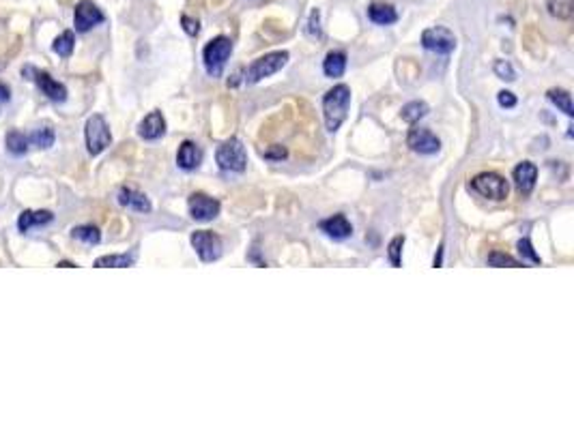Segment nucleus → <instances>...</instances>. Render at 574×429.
<instances>
[{"label": "nucleus", "mask_w": 574, "mask_h": 429, "mask_svg": "<svg viewBox=\"0 0 574 429\" xmlns=\"http://www.w3.org/2000/svg\"><path fill=\"white\" fill-rule=\"evenodd\" d=\"M200 161H202V150L196 142L192 140H185L181 146H179V152H177V164L181 170L185 172H192L200 166Z\"/></svg>", "instance_id": "obj_15"}, {"label": "nucleus", "mask_w": 574, "mask_h": 429, "mask_svg": "<svg viewBox=\"0 0 574 429\" xmlns=\"http://www.w3.org/2000/svg\"><path fill=\"white\" fill-rule=\"evenodd\" d=\"M319 226L334 241H344L353 234V226L344 214H334V217H329V219H323Z\"/></svg>", "instance_id": "obj_16"}, {"label": "nucleus", "mask_w": 574, "mask_h": 429, "mask_svg": "<svg viewBox=\"0 0 574 429\" xmlns=\"http://www.w3.org/2000/svg\"><path fill=\"white\" fill-rule=\"evenodd\" d=\"M24 71L33 73V78H30V80H35V82H37V86L41 88V92H43L47 99H52V101H59V103L67 99V88H65L61 82L52 80V75H47L45 71L30 69V67H26Z\"/></svg>", "instance_id": "obj_12"}, {"label": "nucleus", "mask_w": 574, "mask_h": 429, "mask_svg": "<svg viewBox=\"0 0 574 429\" xmlns=\"http://www.w3.org/2000/svg\"><path fill=\"white\" fill-rule=\"evenodd\" d=\"M518 253L523 255V258H529L534 264H540V255L534 251V245H532L529 238H520V241H518Z\"/></svg>", "instance_id": "obj_33"}, {"label": "nucleus", "mask_w": 574, "mask_h": 429, "mask_svg": "<svg viewBox=\"0 0 574 429\" xmlns=\"http://www.w3.org/2000/svg\"><path fill=\"white\" fill-rule=\"evenodd\" d=\"M74 47H76V35L71 32V30H63L57 39H54V43H52V49H54L59 56H63V59H69L71 54H74Z\"/></svg>", "instance_id": "obj_23"}, {"label": "nucleus", "mask_w": 574, "mask_h": 429, "mask_svg": "<svg viewBox=\"0 0 574 429\" xmlns=\"http://www.w3.org/2000/svg\"><path fill=\"white\" fill-rule=\"evenodd\" d=\"M59 268H78V266H76L74 262H61V264H59Z\"/></svg>", "instance_id": "obj_39"}, {"label": "nucleus", "mask_w": 574, "mask_h": 429, "mask_svg": "<svg viewBox=\"0 0 574 429\" xmlns=\"http://www.w3.org/2000/svg\"><path fill=\"white\" fill-rule=\"evenodd\" d=\"M233 54V41L228 37H216L209 41L202 49V63L204 69L211 78H220L224 73V67Z\"/></svg>", "instance_id": "obj_2"}, {"label": "nucleus", "mask_w": 574, "mask_h": 429, "mask_svg": "<svg viewBox=\"0 0 574 429\" xmlns=\"http://www.w3.org/2000/svg\"><path fill=\"white\" fill-rule=\"evenodd\" d=\"M192 247L202 262H216L222 255V238L209 230H196L192 234Z\"/></svg>", "instance_id": "obj_7"}, {"label": "nucleus", "mask_w": 574, "mask_h": 429, "mask_svg": "<svg viewBox=\"0 0 574 429\" xmlns=\"http://www.w3.org/2000/svg\"><path fill=\"white\" fill-rule=\"evenodd\" d=\"M216 161L224 172H245V168H247L245 146L241 144V140L230 138L224 144H220V148L216 152Z\"/></svg>", "instance_id": "obj_4"}, {"label": "nucleus", "mask_w": 574, "mask_h": 429, "mask_svg": "<svg viewBox=\"0 0 574 429\" xmlns=\"http://www.w3.org/2000/svg\"><path fill=\"white\" fill-rule=\"evenodd\" d=\"M134 266V255L123 253V255H101L95 260V268H127Z\"/></svg>", "instance_id": "obj_24"}, {"label": "nucleus", "mask_w": 574, "mask_h": 429, "mask_svg": "<svg viewBox=\"0 0 574 429\" xmlns=\"http://www.w3.org/2000/svg\"><path fill=\"white\" fill-rule=\"evenodd\" d=\"M368 18L370 22L379 24V26H390L398 22V13L390 3H373L368 7Z\"/></svg>", "instance_id": "obj_17"}, {"label": "nucleus", "mask_w": 574, "mask_h": 429, "mask_svg": "<svg viewBox=\"0 0 574 429\" xmlns=\"http://www.w3.org/2000/svg\"><path fill=\"white\" fill-rule=\"evenodd\" d=\"M443 249H445V247H443V243H441L439 249H437V253H435V260H433V266H435V268L443 266Z\"/></svg>", "instance_id": "obj_37"}, {"label": "nucleus", "mask_w": 574, "mask_h": 429, "mask_svg": "<svg viewBox=\"0 0 574 429\" xmlns=\"http://www.w3.org/2000/svg\"><path fill=\"white\" fill-rule=\"evenodd\" d=\"M288 63V52L284 49H278V52H269L265 56L256 59L247 71H245V82L247 84H258L260 80H265L274 73H278L284 65Z\"/></svg>", "instance_id": "obj_3"}, {"label": "nucleus", "mask_w": 574, "mask_h": 429, "mask_svg": "<svg viewBox=\"0 0 574 429\" xmlns=\"http://www.w3.org/2000/svg\"><path fill=\"white\" fill-rule=\"evenodd\" d=\"M428 103H424V101H411V103H406L402 110H400V119L404 121V123H409V125H413V123H417V121H422L426 114H428Z\"/></svg>", "instance_id": "obj_21"}, {"label": "nucleus", "mask_w": 574, "mask_h": 429, "mask_svg": "<svg viewBox=\"0 0 574 429\" xmlns=\"http://www.w3.org/2000/svg\"><path fill=\"white\" fill-rule=\"evenodd\" d=\"M422 45L428 52L437 54H452L456 49V37L445 26H433L422 32Z\"/></svg>", "instance_id": "obj_8"}, {"label": "nucleus", "mask_w": 574, "mask_h": 429, "mask_svg": "<svg viewBox=\"0 0 574 429\" xmlns=\"http://www.w3.org/2000/svg\"><path fill=\"white\" fill-rule=\"evenodd\" d=\"M187 206H189V214L192 219L196 222H213L218 214H220V202L211 195L206 193H192L189 200H187Z\"/></svg>", "instance_id": "obj_9"}, {"label": "nucleus", "mask_w": 574, "mask_h": 429, "mask_svg": "<svg viewBox=\"0 0 574 429\" xmlns=\"http://www.w3.org/2000/svg\"><path fill=\"white\" fill-rule=\"evenodd\" d=\"M9 99H11V90H9V86L0 82V101L5 103V101H9Z\"/></svg>", "instance_id": "obj_38"}, {"label": "nucleus", "mask_w": 574, "mask_h": 429, "mask_svg": "<svg viewBox=\"0 0 574 429\" xmlns=\"http://www.w3.org/2000/svg\"><path fill=\"white\" fill-rule=\"evenodd\" d=\"M84 138H86V148L90 155H99L103 152L110 142H112V133L108 129V123L101 114H93L88 121H86V127H84Z\"/></svg>", "instance_id": "obj_6"}, {"label": "nucleus", "mask_w": 574, "mask_h": 429, "mask_svg": "<svg viewBox=\"0 0 574 429\" xmlns=\"http://www.w3.org/2000/svg\"><path fill=\"white\" fill-rule=\"evenodd\" d=\"M181 24H183V30H185L187 35H192V37H196V35H198V30H200L198 20H192L189 16H183V18H181Z\"/></svg>", "instance_id": "obj_34"}, {"label": "nucleus", "mask_w": 574, "mask_h": 429, "mask_svg": "<svg viewBox=\"0 0 574 429\" xmlns=\"http://www.w3.org/2000/svg\"><path fill=\"white\" fill-rule=\"evenodd\" d=\"M54 219V214L49 210H24L18 219V230L20 232H26L30 226H45Z\"/></svg>", "instance_id": "obj_19"}, {"label": "nucleus", "mask_w": 574, "mask_h": 429, "mask_svg": "<svg viewBox=\"0 0 574 429\" xmlns=\"http://www.w3.org/2000/svg\"><path fill=\"white\" fill-rule=\"evenodd\" d=\"M346 71V54L342 49L329 52L323 61V73L327 78H340Z\"/></svg>", "instance_id": "obj_20"}, {"label": "nucleus", "mask_w": 574, "mask_h": 429, "mask_svg": "<svg viewBox=\"0 0 574 429\" xmlns=\"http://www.w3.org/2000/svg\"><path fill=\"white\" fill-rule=\"evenodd\" d=\"M5 144H7V150L11 152V155H26V150H28V135L26 133H22V131H9L7 133V140H5Z\"/></svg>", "instance_id": "obj_25"}, {"label": "nucleus", "mask_w": 574, "mask_h": 429, "mask_svg": "<svg viewBox=\"0 0 574 429\" xmlns=\"http://www.w3.org/2000/svg\"><path fill=\"white\" fill-rule=\"evenodd\" d=\"M119 204L121 206H127V208H134L138 212H151V202L144 193L140 191H134V189H127L123 187L119 191Z\"/></svg>", "instance_id": "obj_18"}, {"label": "nucleus", "mask_w": 574, "mask_h": 429, "mask_svg": "<svg viewBox=\"0 0 574 429\" xmlns=\"http://www.w3.org/2000/svg\"><path fill=\"white\" fill-rule=\"evenodd\" d=\"M103 20L106 18H103L101 9L95 3H90V0H82V3H78L76 13H74V26L78 32H88L93 26L101 24Z\"/></svg>", "instance_id": "obj_11"}, {"label": "nucleus", "mask_w": 574, "mask_h": 429, "mask_svg": "<svg viewBox=\"0 0 574 429\" xmlns=\"http://www.w3.org/2000/svg\"><path fill=\"white\" fill-rule=\"evenodd\" d=\"M497 101H499L501 107H514V105H516V97H514V92H510V90H501V92L497 95Z\"/></svg>", "instance_id": "obj_35"}, {"label": "nucleus", "mask_w": 574, "mask_h": 429, "mask_svg": "<svg viewBox=\"0 0 574 429\" xmlns=\"http://www.w3.org/2000/svg\"><path fill=\"white\" fill-rule=\"evenodd\" d=\"M71 236L86 243V245H97L101 241V232L95 226H78L71 230Z\"/></svg>", "instance_id": "obj_28"}, {"label": "nucleus", "mask_w": 574, "mask_h": 429, "mask_svg": "<svg viewBox=\"0 0 574 429\" xmlns=\"http://www.w3.org/2000/svg\"><path fill=\"white\" fill-rule=\"evenodd\" d=\"M469 189L476 191L478 195H482L486 200L501 202V200L508 198L510 185H508V181L503 176H499L495 172H482L476 179H472V183H469Z\"/></svg>", "instance_id": "obj_5"}, {"label": "nucleus", "mask_w": 574, "mask_h": 429, "mask_svg": "<svg viewBox=\"0 0 574 429\" xmlns=\"http://www.w3.org/2000/svg\"><path fill=\"white\" fill-rule=\"evenodd\" d=\"M305 35L310 39H323V28H321V11L319 9H312L310 18H308V24H305Z\"/></svg>", "instance_id": "obj_30"}, {"label": "nucleus", "mask_w": 574, "mask_h": 429, "mask_svg": "<svg viewBox=\"0 0 574 429\" xmlns=\"http://www.w3.org/2000/svg\"><path fill=\"white\" fill-rule=\"evenodd\" d=\"M406 146L420 155H435L441 148V140L424 127H413L406 135Z\"/></svg>", "instance_id": "obj_10"}, {"label": "nucleus", "mask_w": 574, "mask_h": 429, "mask_svg": "<svg viewBox=\"0 0 574 429\" xmlns=\"http://www.w3.org/2000/svg\"><path fill=\"white\" fill-rule=\"evenodd\" d=\"M546 97H549V101L557 107V110H561L566 116H572V114H574L572 97H570L568 90H563V88H551V90L546 92Z\"/></svg>", "instance_id": "obj_22"}, {"label": "nucleus", "mask_w": 574, "mask_h": 429, "mask_svg": "<svg viewBox=\"0 0 574 429\" xmlns=\"http://www.w3.org/2000/svg\"><path fill=\"white\" fill-rule=\"evenodd\" d=\"M54 140H57L54 129H49V127H39L28 135V144L37 146V148H49L52 144H54Z\"/></svg>", "instance_id": "obj_27"}, {"label": "nucleus", "mask_w": 574, "mask_h": 429, "mask_svg": "<svg viewBox=\"0 0 574 429\" xmlns=\"http://www.w3.org/2000/svg\"><path fill=\"white\" fill-rule=\"evenodd\" d=\"M348 105H351V88L346 84H336L332 90L325 92L323 116H325V127L329 133H336L342 127L348 114Z\"/></svg>", "instance_id": "obj_1"}, {"label": "nucleus", "mask_w": 574, "mask_h": 429, "mask_svg": "<svg viewBox=\"0 0 574 429\" xmlns=\"http://www.w3.org/2000/svg\"><path fill=\"white\" fill-rule=\"evenodd\" d=\"M488 266H495V268H501V266H510V268H520V266H525V262H520L508 253H501V251H493L488 255Z\"/></svg>", "instance_id": "obj_29"}, {"label": "nucleus", "mask_w": 574, "mask_h": 429, "mask_svg": "<svg viewBox=\"0 0 574 429\" xmlns=\"http://www.w3.org/2000/svg\"><path fill=\"white\" fill-rule=\"evenodd\" d=\"M263 155H265V159L278 161V159H284V157H286V148H282V146H274L271 150H265Z\"/></svg>", "instance_id": "obj_36"}, {"label": "nucleus", "mask_w": 574, "mask_h": 429, "mask_svg": "<svg viewBox=\"0 0 574 429\" xmlns=\"http://www.w3.org/2000/svg\"><path fill=\"white\" fill-rule=\"evenodd\" d=\"M166 133V121L162 116V112H151L148 116L142 119V123L138 125V135L142 140H160Z\"/></svg>", "instance_id": "obj_14"}, {"label": "nucleus", "mask_w": 574, "mask_h": 429, "mask_svg": "<svg viewBox=\"0 0 574 429\" xmlns=\"http://www.w3.org/2000/svg\"><path fill=\"white\" fill-rule=\"evenodd\" d=\"M512 179H514V185L520 193L529 195L536 187V181H538V168L532 164V161H523V164H518L514 168Z\"/></svg>", "instance_id": "obj_13"}, {"label": "nucleus", "mask_w": 574, "mask_h": 429, "mask_svg": "<svg viewBox=\"0 0 574 429\" xmlns=\"http://www.w3.org/2000/svg\"><path fill=\"white\" fill-rule=\"evenodd\" d=\"M402 247H404V236H394L392 243L387 245V255L394 268L402 264Z\"/></svg>", "instance_id": "obj_31"}, {"label": "nucleus", "mask_w": 574, "mask_h": 429, "mask_svg": "<svg viewBox=\"0 0 574 429\" xmlns=\"http://www.w3.org/2000/svg\"><path fill=\"white\" fill-rule=\"evenodd\" d=\"M546 9L557 20H570L574 13V0H549Z\"/></svg>", "instance_id": "obj_26"}, {"label": "nucleus", "mask_w": 574, "mask_h": 429, "mask_svg": "<svg viewBox=\"0 0 574 429\" xmlns=\"http://www.w3.org/2000/svg\"><path fill=\"white\" fill-rule=\"evenodd\" d=\"M495 75H497L499 80H505V82H514V80H516L514 67H512L508 61H497V63H495Z\"/></svg>", "instance_id": "obj_32"}]
</instances>
